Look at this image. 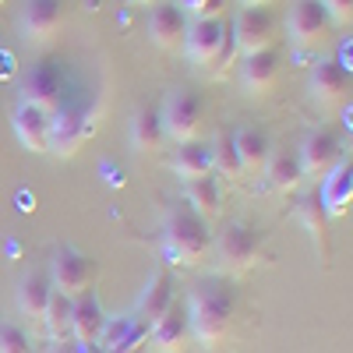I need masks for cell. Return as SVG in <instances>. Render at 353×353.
Segmentation results:
<instances>
[{"instance_id":"cell-1","label":"cell","mask_w":353,"mask_h":353,"mask_svg":"<svg viewBox=\"0 0 353 353\" xmlns=\"http://www.w3.org/2000/svg\"><path fill=\"white\" fill-rule=\"evenodd\" d=\"M233 314H237V293H233V283L209 276L198 279L188 293V321H191V336L216 350L230 329H233Z\"/></svg>"},{"instance_id":"cell-2","label":"cell","mask_w":353,"mask_h":353,"mask_svg":"<svg viewBox=\"0 0 353 353\" xmlns=\"http://www.w3.org/2000/svg\"><path fill=\"white\" fill-rule=\"evenodd\" d=\"M181 50L209 78H223L233 68V57H237V43H233L226 18H191Z\"/></svg>"},{"instance_id":"cell-3","label":"cell","mask_w":353,"mask_h":353,"mask_svg":"<svg viewBox=\"0 0 353 353\" xmlns=\"http://www.w3.org/2000/svg\"><path fill=\"white\" fill-rule=\"evenodd\" d=\"M163 244L173 265H194L209 251V223H205L188 201L170 205L163 219Z\"/></svg>"},{"instance_id":"cell-4","label":"cell","mask_w":353,"mask_h":353,"mask_svg":"<svg viewBox=\"0 0 353 353\" xmlns=\"http://www.w3.org/2000/svg\"><path fill=\"white\" fill-rule=\"evenodd\" d=\"M261 251H265V233L258 226H251V223H230L219 233V244H216L219 269L226 276L251 272L254 265L261 261Z\"/></svg>"},{"instance_id":"cell-5","label":"cell","mask_w":353,"mask_h":353,"mask_svg":"<svg viewBox=\"0 0 353 353\" xmlns=\"http://www.w3.org/2000/svg\"><path fill=\"white\" fill-rule=\"evenodd\" d=\"M159 121H163L166 141H173V145L194 141L201 134V124H205V103L191 88H173L159 106Z\"/></svg>"},{"instance_id":"cell-6","label":"cell","mask_w":353,"mask_h":353,"mask_svg":"<svg viewBox=\"0 0 353 353\" xmlns=\"http://www.w3.org/2000/svg\"><path fill=\"white\" fill-rule=\"evenodd\" d=\"M96 131V121L88 117L81 106H57L50 113V152L61 156V159H71L78 156V149L92 138Z\"/></svg>"},{"instance_id":"cell-7","label":"cell","mask_w":353,"mask_h":353,"mask_svg":"<svg viewBox=\"0 0 353 353\" xmlns=\"http://www.w3.org/2000/svg\"><path fill=\"white\" fill-rule=\"evenodd\" d=\"M50 283L57 293H64V297H78V293L92 290L96 283V261L81 254L78 248H57L53 258H50Z\"/></svg>"},{"instance_id":"cell-8","label":"cell","mask_w":353,"mask_h":353,"mask_svg":"<svg viewBox=\"0 0 353 353\" xmlns=\"http://www.w3.org/2000/svg\"><path fill=\"white\" fill-rule=\"evenodd\" d=\"M343 159H346L343 156V141L332 131H325V128L307 131L304 141L297 145V163H301L304 181H321V176H329Z\"/></svg>"},{"instance_id":"cell-9","label":"cell","mask_w":353,"mask_h":353,"mask_svg":"<svg viewBox=\"0 0 353 353\" xmlns=\"http://www.w3.org/2000/svg\"><path fill=\"white\" fill-rule=\"evenodd\" d=\"M230 32H233V43H237V53L251 57L261 50H272L279 28H276V18L269 14V8H241L237 18L230 21Z\"/></svg>"},{"instance_id":"cell-10","label":"cell","mask_w":353,"mask_h":353,"mask_svg":"<svg viewBox=\"0 0 353 353\" xmlns=\"http://www.w3.org/2000/svg\"><path fill=\"white\" fill-rule=\"evenodd\" d=\"M21 99L32 103L46 113H53L64 103V74L57 68V61H36L21 78Z\"/></svg>"},{"instance_id":"cell-11","label":"cell","mask_w":353,"mask_h":353,"mask_svg":"<svg viewBox=\"0 0 353 353\" xmlns=\"http://www.w3.org/2000/svg\"><path fill=\"white\" fill-rule=\"evenodd\" d=\"M286 32H290V43L301 46V50L325 43L329 32H332V21H329L325 8H321V0H297V4L290 8Z\"/></svg>"},{"instance_id":"cell-12","label":"cell","mask_w":353,"mask_h":353,"mask_svg":"<svg viewBox=\"0 0 353 353\" xmlns=\"http://www.w3.org/2000/svg\"><path fill=\"white\" fill-rule=\"evenodd\" d=\"M307 92L311 99L321 106V110H336L343 103H350V71L332 61V57H325V61H318L307 74Z\"/></svg>"},{"instance_id":"cell-13","label":"cell","mask_w":353,"mask_h":353,"mask_svg":"<svg viewBox=\"0 0 353 353\" xmlns=\"http://www.w3.org/2000/svg\"><path fill=\"white\" fill-rule=\"evenodd\" d=\"M18 25H21L25 43L43 46V43H50L57 32H61V25H64V4H61V0H25Z\"/></svg>"},{"instance_id":"cell-14","label":"cell","mask_w":353,"mask_h":353,"mask_svg":"<svg viewBox=\"0 0 353 353\" xmlns=\"http://www.w3.org/2000/svg\"><path fill=\"white\" fill-rule=\"evenodd\" d=\"M106 325V311L96 290H85L78 297H71V339L88 346V343H99V332Z\"/></svg>"},{"instance_id":"cell-15","label":"cell","mask_w":353,"mask_h":353,"mask_svg":"<svg viewBox=\"0 0 353 353\" xmlns=\"http://www.w3.org/2000/svg\"><path fill=\"white\" fill-rule=\"evenodd\" d=\"M149 343V325L138 314H124V318H110L99 332V346L106 353H141V346Z\"/></svg>"},{"instance_id":"cell-16","label":"cell","mask_w":353,"mask_h":353,"mask_svg":"<svg viewBox=\"0 0 353 353\" xmlns=\"http://www.w3.org/2000/svg\"><path fill=\"white\" fill-rule=\"evenodd\" d=\"M188 14L176 4H149V39L159 50H181L188 36Z\"/></svg>"},{"instance_id":"cell-17","label":"cell","mask_w":353,"mask_h":353,"mask_svg":"<svg viewBox=\"0 0 353 353\" xmlns=\"http://www.w3.org/2000/svg\"><path fill=\"white\" fill-rule=\"evenodd\" d=\"M11 124H14L18 141L25 145L28 152H36V156L50 152V113H46V110L18 99V106H14V113H11Z\"/></svg>"},{"instance_id":"cell-18","label":"cell","mask_w":353,"mask_h":353,"mask_svg":"<svg viewBox=\"0 0 353 353\" xmlns=\"http://www.w3.org/2000/svg\"><path fill=\"white\" fill-rule=\"evenodd\" d=\"M318 198H321V209H325L329 219L350 216V205H353V163L350 159H343L329 176H321Z\"/></svg>"},{"instance_id":"cell-19","label":"cell","mask_w":353,"mask_h":353,"mask_svg":"<svg viewBox=\"0 0 353 353\" xmlns=\"http://www.w3.org/2000/svg\"><path fill=\"white\" fill-rule=\"evenodd\" d=\"M152 346H159V353H181L191 339V321H188V307L181 304H170L166 314H159L152 325H149Z\"/></svg>"},{"instance_id":"cell-20","label":"cell","mask_w":353,"mask_h":353,"mask_svg":"<svg viewBox=\"0 0 353 353\" xmlns=\"http://www.w3.org/2000/svg\"><path fill=\"white\" fill-rule=\"evenodd\" d=\"M50 297H53V283H50V272H46V269L25 272L21 283H18V290H14L18 311H21L25 318H32V321H43Z\"/></svg>"},{"instance_id":"cell-21","label":"cell","mask_w":353,"mask_h":353,"mask_svg":"<svg viewBox=\"0 0 353 353\" xmlns=\"http://www.w3.org/2000/svg\"><path fill=\"white\" fill-rule=\"evenodd\" d=\"M297 219H301V223H304V230L311 233V241H314V251H318V258L329 265V258H332V241H329V216H325V209H321L318 188L301 194V205H297Z\"/></svg>"},{"instance_id":"cell-22","label":"cell","mask_w":353,"mask_h":353,"mask_svg":"<svg viewBox=\"0 0 353 353\" xmlns=\"http://www.w3.org/2000/svg\"><path fill=\"white\" fill-rule=\"evenodd\" d=\"M233 149H237V159H241V170L244 173H261L265 163H269V152H272V141L261 128L254 124H244L233 131Z\"/></svg>"},{"instance_id":"cell-23","label":"cell","mask_w":353,"mask_h":353,"mask_svg":"<svg viewBox=\"0 0 353 353\" xmlns=\"http://www.w3.org/2000/svg\"><path fill=\"white\" fill-rule=\"evenodd\" d=\"M241 81L251 96H265V92H272L276 81H279V57L276 50H261V53H251L244 57V64H241Z\"/></svg>"},{"instance_id":"cell-24","label":"cell","mask_w":353,"mask_h":353,"mask_svg":"<svg viewBox=\"0 0 353 353\" xmlns=\"http://www.w3.org/2000/svg\"><path fill=\"white\" fill-rule=\"evenodd\" d=\"M170 304H173V279H170V272L156 269V272L149 276V283H145V290L138 293L134 314L145 321V325H152L159 314L170 311Z\"/></svg>"},{"instance_id":"cell-25","label":"cell","mask_w":353,"mask_h":353,"mask_svg":"<svg viewBox=\"0 0 353 353\" xmlns=\"http://www.w3.org/2000/svg\"><path fill=\"white\" fill-rule=\"evenodd\" d=\"M184 201L191 209L209 223L223 212V184L216 173H205V176H194V181H184Z\"/></svg>"},{"instance_id":"cell-26","label":"cell","mask_w":353,"mask_h":353,"mask_svg":"<svg viewBox=\"0 0 353 353\" xmlns=\"http://www.w3.org/2000/svg\"><path fill=\"white\" fill-rule=\"evenodd\" d=\"M261 176H265V181H269V188L279 191V194H293V191L304 184L297 152H290V149H272V152H269V163H265V170H261Z\"/></svg>"},{"instance_id":"cell-27","label":"cell","mask_w":353,"mask_h":353,"mask_svg":"<svg viewBox=\"0 0 353 353\" xmlns=\"http://www.w3.org/2000/svg\"><path fill=\"white\" fill-rule=\"evenodd\" d=\"M163 145H166V131H163V121H159V110H152V106L134 110V117H131V149L138 156H149V152H159Z\"/></svg>"},{"instance_id":"cell-28","label":"cell","mask_w":353,"mask_h":353,"mask_svg":"<svg viewBox=\"0 0 353 353\" xmlns=\"http://www.w3.org/2000/svg\"><path fill=\"white\" fill-rule=\"evenodd\" d=\"M173 173L181 176V181H194V176H205V173H212V149H209V141H181L173 149V159H170Z\"/></svg>"},{"instance_id":"cell-29","label":"cell","mask_w":353,"mask_h":353,"mask_svg":"<svg viewBox=\"0 0 353 353\" xmlns=\"http://www.w3.org/2000/svg\"><path fill=\"white\" fill-rule=\"evenodd\" d=\"M209 149H212V173L226 176V181H241L244 170H241L237 149H233V134H230V131H219V134L209 141Z\"/></svg>"},{"instance_id":"cell-30","label":"cell","mask_w":353,"mask_h":353,"mask_svg":"<svg viewBox=\"0 0 353 353\" xmlns=\"http://www.w3.org/2000/svg\"><path fill=\"white\" fill-rule=\"evenodd\" d=\"M43 321H46L50 339H71V297H64V293L53 290Z\"/></svg>"},{"instance_id":"cell-31","label":"cell","mask_w":353,"mask_h":353,"mask_svg":"<svg viewBox=\"0 0 353 353\" xmlns=\"http://www.w3.org/2000/svg\"><path fill=\"white\" fill-rule=\"evenodd\" d=\"M0 353H32V343L18 321H0Z\"/></svg>"},{"instance_id":"cell-32","label":"cell","mask_w":353,"mask_h":353,"mask_svg":"<svg viewBox=\"0 0 353 353\" xmlns=\"http://www.w3.org/2000/svg\"><path fill=\"white\" fill-rule=\"evenodd\" d=\"M188 18H226L230 0H173Z\"/></svg>"},{"instance_id":"cell-33","label":"cell","mask_w":353,"mask_h":353,"mask_svg":"<svg viewBox=\"0 0 353 353\" xmlns=\"http://www.w3.org/2000/svg\"><path fill=\"white\" fill-rule=\"evenodd\" d=\"M321 8H325L332 28H343L346 32V28L353 25V0H321Z\"/></svg>"},{"instance_id":"cell-34","label":"cell","mask_w":353,"mask_h":353,"mask_svg":"<svg viewBox=\"0 0 353 353\" xmlns=\"http://www.w3.org/2000/svg\"><path fill=\"white\" fill-rule=\"evenodd\" d=\"M46 353H81V343H74V339H53V346Z\"/></svg>"},{"instance_id":"cell-35","label":"cell","mask_w":353,"mask_h":353,"mask_svg":"<svg viewBox=\"0 0 353 353\" xmlns=\"http://www.w3.org/2000/svg\"><path fill=\"white\" fill-rule=\"evenodd\" d=\"M241 4H244V8H269L272 0H241Z\"/></svg>"},{"instance_id":"cell-36","label":"cell","mask_w":353,"mask_h":353,"mask_svg":"<svg viewBox=\"0 0 353 353\" xmlns=\"http://www.w3.org/2000/svg\"><path fill=\"white\" fill-rule=\"evenodd\" d=\"M81 353H106L99 343H88V346H81Z\"/></svg>"},{"instance_id":"cell-37","label":"cell","mask_w":353,"mask_h":353,"mask_svg":"<svg viewBox=\"0 0 353 353\" xmlns=\"http://www.w3.org/2000/svg\"><path fill=\"white\" fill-rule=\"evenodd\" d=\"M134 4H159V0H134Z\"/></svg>"},{"instance_id":"cell-38","label":"cell","mask_w":353,"mask_h":353,"mask_svg":"<svg viewBox=\"0 0 353 353\" xmlns=\"http://www.w3.org/2000/svg\"><path fill=\"white\" fill-rule=\"evenodd\" d=\"M0 8H4V0H0Z\"/></svg>"}]
</instances>
